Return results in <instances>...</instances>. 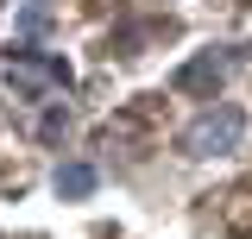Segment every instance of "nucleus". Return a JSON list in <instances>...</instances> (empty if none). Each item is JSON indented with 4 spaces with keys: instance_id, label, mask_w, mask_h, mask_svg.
<instances>
[{
    "instance_id": "obj_1",
    "label": "nucleus",
    "mask_w": 252,
    "mask_h": 239,
    "mask_svg": "<svg viewBox=\"0 0 252 239\" xmlns=\"http://www.w3.org/2000/svg\"><path fill=\"white\" fill-rule=\"evenodd\" d=\"M240 139H246V114L240 107H202V114L183 126V157H227V151H240Z\"/></svg>"
},
{
    "instance_id": "obj_2",
    "label": "nucleus",
    "mask_w": 252,
    "mask_h": 239,
    "mask_svg": "<svg viewBox=\"0 0 252 239\" xmlns=\"http://www.w3.org/2000/svg\"><path fill=\"white\" fill-rule=\"evenodd\" d=\"M6 89L26 94V101H44V94L69 89V63L51 57V51H38V44H19V51L6 57Z\"/></svg>"
},
{
    "instance_id": "obj_3",
    "label": "nucleus",
    "mask_w": 252,
    "mask_h": 239,
    "mask_svg": "<svg viewBox=\"0 0 252 239\" xmlns=\"http://www.w3.org/2000/svg\"><path fill=\"white\" fill-rule=\"evenodd\" d=\"M227 69H233V57H215V51H202L195 63H183V69H177V89L208 94V101H215V89L227 82Z\"/></svg>"
},
{
    "instance_id": "obj_4",
    "label": "nucleus",
    "mask_w": 252,
    "mask_h": 239,
    "mask_svg": "<svg viewBox=\"0 0 252 239\" xmlns=\"http://www.w3.org/2000/svg\"><path fill=\"white\" fill-rule=\"evenodd\" d=\"M57 195H63V202L94 195V164H57Z\"/></svg>"
},
{
    "instance_id": "obj_5",
    "label": "nucleus",
    "mask_w": 252,
    "mask_h": 239,
    "mask_svg": "<svg viewBox=\"0 0 252 239\" xmlns=\"http://www.w3.org/2000/svg\"><path fill=\"white\" fill-rule=\"evenodd\" d=\"M13 31H19V38H44V31H51V0H26V6L13 13Z\"/></svg>"
},
{
    "instance_id": "obj_6",
    "label": "nucleus",
    "mask_w": 252,
    "mask_h": 239,
    "mask_svg": "<svg viewBox=\"0 0 252 239\" xmlns=\"http://www.w3.org/2000/svg\"><path fill=\"white\" fill-rule=\"evenodd\" d=\"M38 132H44V139H63V132H69V107H44Z\"/></svg>"
}]
</instances>
